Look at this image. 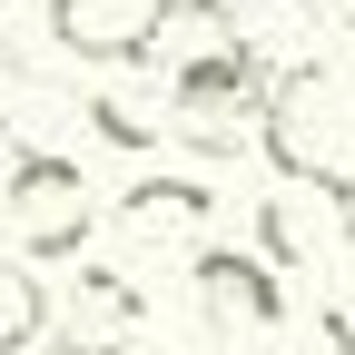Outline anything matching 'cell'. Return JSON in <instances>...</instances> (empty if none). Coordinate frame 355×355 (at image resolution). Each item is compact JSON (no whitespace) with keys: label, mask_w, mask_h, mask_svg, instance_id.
<instances>
[{"label":"cell","mask_w":355,"mask_h":355,"mask_svg":"<svg viewBox=\"0 0 355 355\" xmlns=\"http://www.w3.org/2000/svg\"><path fill=\"white\" fill-rule=\"evenodd\" d=\"M266 79H277V60H266L247 30L227 40V50L178 60V79H168V139L198 148V158H237V148L257 139V99H266Z\"/></svg>","instance_id":"obj_1"},{"label":"cell","mask_w":355,"mask_h":355,"mask_svg":"<svg viewBox=\"0 0 355 355\" xmlns=\"http://www.w3.org/2000/svg\"><path fill=\"white\" fill-rule=\"evenodd\" d=\"M257 139L277 178H316V188H355V109L326 69H277L257 99Z\"/></svg>","instance_id":"obj_2"},{"label":"cell","mask_w":355,"mask_h":355,"mask_svg":"<svg viewBox=\"0 0 355 355\" xmlns=\"http://www.w3.org/2000/svg\"><path fill=\"white\" fill-rule=\"evenodd\" d=\"M99 227V188L89 168L60 158V148H20L0 168V237L20 257H79V237Z\"/></svg>","instance_id":"obj_3"},{"label":"cell","mask_w":355,"mask_h":355,"mask_svg":"<svg viewBox=\"0 0 355 355\" xmlns=\"http://www.w3.org/2000/svg\"><path fill=\"white\" fill-rule=\"evenodd\" d=\"M345 247H355V188L286 178L277 198H257V257L266 266H336Z\"/></svg>","instance_id":"obj_4"},{"label":"cell","mask_w":355,"mask_h":355,"mask_svg":"<svg viewBox=\"0 0 355 355\" xmlns=\"http://www.w3.org/2000/svg\"><path fill=\"white\" fill-rule=\"evenodd\" d=\"M139 326H148V296L128 286V266H79V277L50 296V336L60 355H139Z\"/></svg>","instance_id":"obj_5"},{"label":"cell","mask_w":355,"mask_h":355,"mask_svg":"<svg viewBox=\"0 0 355 355\" xmlns=\"http://www.w3.org/2000/svg\"><path fill=\"white\" fill-rule=\"evenodd\" d=\"M198 306H207V326L217 336H237V326H277L286 316V286H277V266H266L257 247H198Z\"/></svg>","instance_id":"obj_6"},{"label":"cell","mask_w":355,"mask_h":355,"mask_svg":"<svg viewBox=\"0 0 355 355\" xmlns=\"http://www.w3.org/2000/svg\"><path fill=\"white\" fill-rule=\"evenodd\" d=\"M148 20H158V0H50V40L89 69L148 60Z\"/></svg>","instance_id":"obj_7"},{"label":"cell","mask_w":355,"mask_h":355,"mask_svg":"<svg viewBox=\"0 0 355 355\" xmlns=\"http://www.w3.org/2000/svg\"><path fill=\"white\" fill-rule=\"evenodd\" d=\"M207 188L198 178H128L119 188V227L139 237V247H198L207 237Z\"/></svg>","instance_id":"obj_8"},{"label":"cell","mask_w":355,"mask_h":355,"mask_svg":"<svg viewBox=\"0 0 355 355\" xmlns=\"http://www.w3.org/2000/svg\"><path fill=\"white\" fill-rule=\"evenodd\" d=\"M237 40V0H158L148 20V60H198V50H227Z\"/></svg>","instance_id":"obj_9"},{"label":"cell","mask_w":355,"mask_h":355,"mask_svg":"<svg viewBox=\"0 0 355 355\" xmlns=\"http://www.w3.org/2000/svg\"><path fill=\"white\" fill-rule=\"evenodd\" d=\"M40 326H50V286H40L30 257L10 247V257H0V355H30Z\"/></svg>","instance_id":"obj_10"},{"label":"cell","mask_w":355,"mask_h":355,"mask_svg":"<svg viewBox=\"0 0 355 355\" xmlns=\"http://www.w3.org/2000/svg\"><path fill=\"white\" fill-rule=\"evenodd\" d=\"M89 128H99L109 148H148V139H168V109L148 89H99V99H89Z\"/></svg>","instance_id":"obj_11"},{"label":"cell","mask_w":355,"mask_h":355,"mask_svg":"<svg viewBox=\"0 0 355 355\" xmlns=\"http://www.w3.org/2000/svg\"><path fill=\"white\" fill-rule=\"evenodd\" d=\"M326 336L355 355V286H336V296H326Z\"/></svg>","instance_id":"obj_12"}]
</instances>
